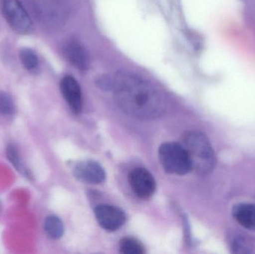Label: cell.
I'll return each instance as SVG.
<instances>
[{"instance_id":"1","label":"cell","mask_w":255,"mask_h":254,"mask_svg":"<svg viewBox=\"0 0 255 254\" xmlns=\"http://www.w3.org/2000/svg\"><path fill=\"white\" fill-rule=\"evenodd\" d=\"M112 89L118 107L132 117L154 119L164 112V102L160 94L133 73H118L112 80Z\"/></svg>"},{"instance_id":"2","label":"cell","mask_w":255,"mask_h":254,"mask_svg":"<svg viewBox=\"0 0 255 254\" xmlns=\"http://www.w3.org/2000/svg\"><path fill=\"white\" fill-rule=\"evenodd\" d=\"M182 146L190 158L192 170L199 174H208L215 168V153L203 133L199 131L186 133L183 137Z\"/></svg>"},{"instance_id":"3","label":"cell","mask_w":255,"mask_h":254,"mask_svg":"<svg viewBox=\"0 0 255 254\" xmlns=\"http://www.w3.org/2000/svg\"><path fill=\"white\" fill-rule=\"evenodd\" d=\"M158 158L163 169L169 174L184 175L192 171L187 152L179 143H163L159 148Z\"/></svg>"},{"instance_id":"4","label":"cell","mask_w":255,"mask_h":254,"mask_svg":"<svg viewBox=\"0 0 255 254\" xmlns=\"http://www.w3.org/2000/svg\"><path fill=\"white\" fill-rule=\"evenodd\" d=\"M0 10L14 32L28 34L32 31V20L19 0H0Z\"/></svg>"},{"instance_id":"5","label":"cell","mask_w":255,"mask_h":254,"mask_svg":"<svg viewBox=\"0 0 255 254\" xmlns=\"http://www.w3.org/2000/svg\"><path fill=\"white\" fill-rule=\"evenodd\" d=\"M132 191L138 198L148 199L155 192L156 182L152 174L144 168L131 170L128 177Z\"/></svg>"},{"instance_id":"6","label":"cell","mask_w":255,"mask_h":254,"mask_svg":"<svg viewBox=\"0 0 255 254\" xmlns=\"http://www.w3.org/2000/svg\"><path fill=\"white\" fill-rule=\"evenodd\" d=\"M99 225L109 232L120 229L127 221L126 213L121 209L108 204H100L94 210Z\"/></svg>"},{"instance_id":"7","label":"cell","mask_w":255,"mask_h":254,"mask_svg":"<svg viewBox=\"0 0 255 254\" xmlns=\"http://www.w3.org/2000/svg\"><path fill=\"white\" fill-rule=\"evenodd\" d=\"M60 89L67 104L74 114H79L82 110L83 98L80 85L72 76H66L61 79Z\"/></svg>"},{"instance_id":"8","label":"cell","mask_w":255,"mask_h":254,"mask_svg":"<svg viewBox=\"0 0 255 254\" xmlns=\"http://www.w3.org/2000/svg\"><path fill=\"white\" fill-rule=\"evenodd\" d=\"M75 177L84 183L99 184L106 178L104 169L94 161H84L78 163L73 169Z\"/></svg>"},{"instance_id":"9","label":"cell","mask_w":255,"mask_h":254,"mask_svg":"<svg viewBox=\"0 0 255 254\" xmlns=\"http://www.w3.org/2000/svg\"><path fill=\"white\" fill-rule=\"evenodd\" d=\"M64 57L78 70L85 71L91 65V58L86 48L76 39L68 40L64 46Z\"/></svg>"},{"instance_id":"10","label":"cell","mask_w":255,"mask_h":254,"mask_svg":"<svg viewBox=\"0 0 255 254\" xmlns=\"http://www.w3.org/2000/svg\"><path fill=\"white\" fill-rule=\"evenodd\" d=\"M234 218L240 225L249 231H255V204L241 203L232 211Z\"/></svg>"},{"instance_id":"11","label":"cell","mask_w":255,"mask_h":254,"mask_svg":"<svg viewBox=\"0 0 255 254\" xmlns=\"http://www.w3.org/2000/svg\"><path fill=\"white\" fill-rule=\"evenodd\" d=\"M19 60L22 67L28 73H36L40 67V61L36 52L31 48H21L19 53Z\"/></svg>"},{"instance_id":"12","label":"cell","mask_w":255,"mask_h":254,"mask_svg":"<svg viewBox=\"0 0 255 254\" xmlns=\"http://www.w3.org/2000/svg\"><path fill=\"white\" fill-rule=\"evenodd\" d=\"M44 230L49 238L58 240L64 235V228L62 221L55 216H49L44 222Z\"/></svg>"},{"instance_id":"13","label":"cell","mask_w":255,"mask_h":254,"mask_svg":"<svg viewBox=\"0 0 255 254\" xmlns=\"http://www.w3.org/2000/svg\"><path fill=\"white\" fill-rule=\"evenodd\" d=\"M6 155H7V158H8L10 164L19 173L25 177H30L29 171L24 164L22 158L19 155V151L16 149V146H13V144L7 146V149H6Z\"/></svg>"},{"instance_id":"14","label":"cell","mask_w":255,"mask_h":254,"mask_svg":"<svg viewBox=\"0 0 255 254\" xmlns=\"http://www.w3.org/2000/svg\"><path fill=\"white\" fill-rule=\"evenodd\" d=\"M120 251L124 254H144L145 248L140 242L134 238L126 237L121 240Z\"/></svg>"},{"instance_id":"15","label":"cell","mask_w":255,"mask_h":254,"mask_svg":"<svg viewBox=\"0 0 255 254\" xmlns=\"http://www.w3.org/2000/svg\"><path fill=\"white\" fill-rule=\"evenodd\" d=\"M16 111L14 101L12 97L4 91L0 90V114L10 116Z\"/></svg>"},{"instance_id":"16","label":"cell","mask_w":255,"mask_h":254,"mask_svg":"<svg viewBox=\"0 0 255 254\" xmlns=\"http://www.w3.org/2000/svg\"><path fill=\"white\" fill-rule=\"evenodd\" d=\"M232 247L235 253H250V248L244 239L237 238L232 243Z\"/></svg>"}]
</instances>
